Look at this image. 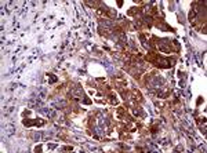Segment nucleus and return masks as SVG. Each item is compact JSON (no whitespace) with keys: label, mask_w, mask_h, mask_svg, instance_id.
<instances>
[{"label":"nucleus","mask_w":207,"mask_h":153,"mask_svg":"<svg viewBox=\"0 0 207 153\" xmlns=\"http://www.w3.org/2000/svg\"><path fill=\"white\" fill-rule=\"evenodd\" d=\"M46 95H47V90L46 88H43V87L37 88V91L31 95V100H29V102H28L29 106L31 108H39L40 105L44 102Z\"/></svg>","instance_id":"f257e3e1"},{"label":"nucleus","mask_w":207,"mask_h":153,"mask_svg":"<svg viewBox=\"0 0 207 153\" xmlns=\"http://www.w3.org/2000/svg\"><path fill=\"white\" fill-rule=\"evenodd\" d=\"M24 124L25 126H44V121L43 120H37V119H33V120H24Z\"/></svg>","instance_id":"f03ea898"},{"label":"nucleus","mask_w":207,"mask_h":153,"mask_svg":"<svg viewBox=\"0 0 207 153\" xmlns=\"http://www.w3.org/2000/svg\"><path fill=\"white\" fill-rule=\"evenodd\" d=\"M39 112L42 114H44V116H47V117H54V116H55V111H53V109H47V108H42Z\"/></svg>","instance_id":"7ed1b4c3"},{"label":"nucleus","mask_w":207,"mask_h":153,"mask_svg":"<svg viewBox=\"0 0 207 153\" xmlns=\"http://www.w3.org/2000/svg\"><path fill=\"white\" fill-rule=\"evenodd\" d=\"M71 95L73 97L75 100H80V98H82V95H83L82 88H73V90H72V93H71Z\"/></svg>","instance_id":"20e7f679"},{"label":"nucleus","mask_w":207,"mask_h":153,"mask_svg":"<svg viewBox=\"0 0 207 153\" xmlns=\"http://www.w3.org/2000/svg\"><path fill=\"white\" fill-rule=\"evenodd\" d=\"M53 105L55 108H65L66 106V102H65V101H53Z\"/></svg>","instance_id":"39448f33"}]
</instances>
